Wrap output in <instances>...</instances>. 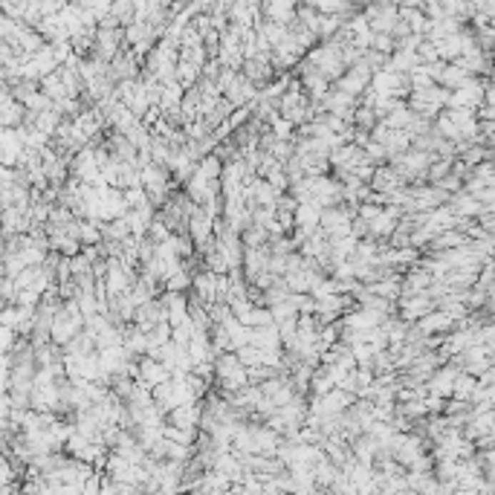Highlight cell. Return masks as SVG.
Here are the masks:
<instances>
[{"label":"cell","instance_id":"obj_1","mask_svg":"<svg viewBox=\"0 0 495 495\" xmlns=\"http://www.w3.org/2000/svg\"><path fill=\"white\" fill-rule=\"evenodd\" d=\"M211 226H214V217L203 209V206H194L191 209V214H189V226H186V235L191 238V244H194V249L200 252L211 238H214V232H211Z\"/></svg>","mask_w":495,"mask_h":495},{"label":"cell","instance_id":"obj_2","mask_svg":"<svg viewBox=\"0 0 495 495\" xmlns=\"http://www.w3.org/2000/svg\"><path fill=\"white\" fill-rule=\"evenodd\" d=\"M321 104V110H327V114H334V116H339V119H345V122H351V116H354V110H356V96H351V93H345V90H334V93H324L321 99H319Z\"/></svg>","mask_w":495,"mask_h":495},{"label":"cell","instance_id":"obj_3","mask_svg":"<svg viewBox=\"0 0 495 495\" xmlns=\"http://www.w3.org/2000/svg\"><path fill=\"white\" fill-rule=\"evenodd\" d=\"M165 379H171V371L165 368L156 356L142 354V356L136 359V382H142V385H148V389H154V385H159V382H165Z\"/></svg>","mask_w":495,"mask_h":495},{"label":"cell","instance_id":"obj_4","mask_svg":"<svg viewBox=\"0 0 495 495\" xmlns=\"http://www.w3.org/2000/svg\"><path fill=\"white\" fill-rule=\"evenodd\" d=\"M414 327L420 330V334L423 336H440V334H449V330L455 327V321L444 313V310H429L426 316H420L417 321H414Z\"/></svg>","mask_w":495,"mask_h":495},{"label":"cell","instance_id":"obj_5","mask_svg":"<svg viewBox=\"0 0 495 495\" xmlns=\"http://www.w3.org/2000/svg\"><path fill=\"white\" fill-rule=\"evenodd\" d=\"M368 186H371L374 191L389 194V191H394V189L406 186V180L397 174L394 165H389V162H379L376 169H374V174H371V180H368Z\"/></svg>","mask_w":495,"mask_h":495},{"label":"cell","instance_id":"obj_6","mask_svg":"<svg viewBox=\"0 0 495 495\" xmlns=\"http://www.w3.org/2000/svg\"><path fill=\"white\" fill-rule=\"evenodd\" d=\"M197 420H200V400L180 403V406H174L169 414H165V423L180 426V429H197Z\"/></svg>","mask_w":495,"mask_h":495},{"label":"cell","instance_id":"obj_7","mask_svg":"<svg viewBox=\"0 0 495 495\" xmlns=\"http://www.w3.org/2000/svg\"><path fill=\"white\" fill-rule=\"evenodd\" d=\"M249 345L266 348V351H279L281 348V336H279V327H275V321L249 327Z\"/></svg>","mask_w":495,"mask_h":495},{"label":"cell","instance_id":"obj_8","mask_svg":"<svg viewBox=\"0 0 495 495\" xmlns=\"http://www.w3.org/2000/svg\"><path fill=\"white\" fill-rule=\"evenodd\" d=\"M379 145L385 148V159H389V156H397V154L409 151V148H411V136H409L406 131H400V128H389Z\"/></svg>","mask_w":495,"mask_h":495},{"label":"cell","instance_id":"obj_9","mask_svg":"<svg viewBox=\"0 0 495 495\" xmlns=\"http://www.w3.org/2000/svg\"><path fill=\"white\" fill-rule=\"evenodd\" d=\"M220 324H224V330H226V336H229V345H232V351H238L241 345H246L249 342V327L246 324H241L232 313L224 319V321H220Z\"/></svg>","mask_w":495,"mask_h":495},{"label":"cell","instance_id":"obj_10","mask_svg":"<svg viewBox=\"0 0 495 495\" xmlns=\"http://www.w3.org/2000/svg\"><path fill=\"white\" fill-rule=\"evenodd\" d=\"M339 90L351 93V96H359L368 90V70L359 67V70H351L345 79H339Z\"/></svg>","mask_w":495,"mask_h":495},{"label":"cell","instance_id":"obj_11","mask_svg":"<svg viewBox=\"0 0 495 495\" xmlns=\"http://www.w3.org/2000/svg\"><path fill=\"white\" fill-rule=\"evenodd\" d=\"M371 293H376V296H382V299H389V301H397L400 299V279L394 275V279H379V281H371V284H365Z\"/></svg>","mask_w":495,"mask_h":495},{"label":"cell","instance_id":"obj_12","mask_svg":"<svg viewBox=\"0 0 495 495\" xmlns=\"http://www.w3.org/2000/svg\"><path fill=\"white\" fill-rule=\"evenodd\" d=\"M475 385H478V379L472 376V374H466V371H458V376H455V385H452V397L455 400H472V391H475Z\"/></svg>","mask_w":495,"mask_h":495},{"label":"cell","instance_id":"obj_13","mask_svg":"<svg viewBox=\"0 0 495 495\" xmlns=\"http://www.w3.org/2000/svg\"><path fill=\"white\" fill-rule=\"evenodd\" d=\"M191 287V272L186 266H180L177 272H171L169 279L162 281V290H171V293H186Z\"/></svg>","mask_w":495,"mask_h":495},{"label":"cell","instance_id":"obj_14","mask_svg":"<svg viewBox=\"0 0 495 495\" xmlns=\"http://www.w3.org/2000/svg\"><path fill=\"white\" fill-rule=\"evenodd\" d=\"M220 169H224V162H220V156H217L214 151H209V154H203V156L197 159V171H200L203 177H209V180H217V177H220Z\"/></svg>","mask_w":495,"mask_h":495},{"label":"cell","instance_id":"obj_15","mask_svg":"<svg viewBox=\"0 0 495 495\" xmlns=\"http://www.w3.org/2000/svg\"><path fill=\"white\" fill-rule=\"evenodd\" d=\"M180 99H183V90L171 81V84H165V87L159 90L156 104H159V110H171V107H180Z\"/></svg>","mask_w":495,"mask_h":495},{"label":"cell","instance_id":"obj_16","mask_svg":"<svg viewBox=\"0 0 495 495\" xmlns=\"http://www.w3.org/2000/svg\"><path fill=\"white\" fill-rule=\"evenodd\" d=\"M469 76L464 73V70H458V67H449V70H440V84H444L446 90H455V87H461L464 81H466Z\"/></svg>","mask_w":495,"mask_h":495},{"label":"cell","instance_id":"obj_17","mask_svg":"<svg viewBox=\"0 0 495 495\" xmlns=\"http://www.w3.org/2000/svg\"><path fill=\"white\" fill-rule=\"evenodd\" d=\"M362 154H365V159H368V162H374V165L385 162V148H382L379 142H374L371 136H368V142L362 145Z\"/></svg>","mask_w":495,"mask_h":495},{"label":"cell","instance_id":"obj_18","mask_svg":"<svg viewBox=\"0 0 495 495\" xmlns=\"http://www.w3.org/2000/svg\"><path fill=\"white\" fill-rule=\"evenodd\" d=\"M394 67H403V70H406V67H411V55H409V52H403L400 59H397V64H394Z\"/></svg>","mask_w":495,"mask_h":495}]
</instances>
